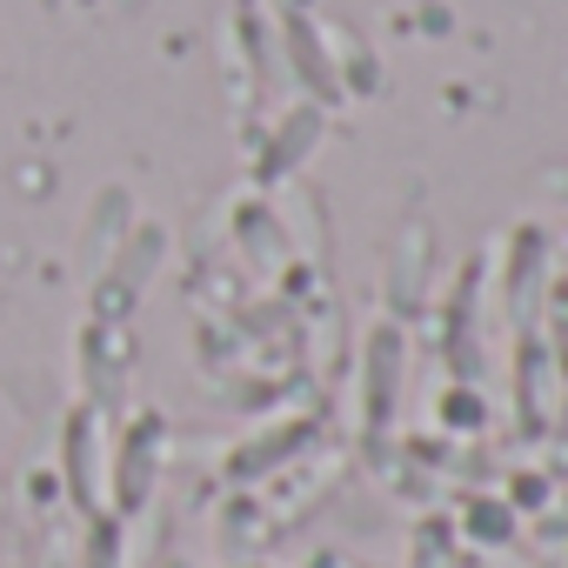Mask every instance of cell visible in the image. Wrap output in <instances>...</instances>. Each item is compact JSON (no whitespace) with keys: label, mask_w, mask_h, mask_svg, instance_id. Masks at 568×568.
Listing matches in <instances>:
<instances>
[{"label":"cell","mask_w":568,"mask_h":568,"mask_svg":"<svg viewBox=\"0 0 568 568\" xmlns=\"http://www.w3.org/2000/svg\"><path fill=\"white\" fill-rule=\"evenodd\" d=\"M148 468H154V428L141 422V435L128 428V442L114 455V501L121 508H141L148 501Z\"/></svg>","instance_id":"obj_2"},{"label":"cell","mask_w":568,"mask_h":568,"mask_svg":"<svg viewBox=\"0 0 568 568\" xmlns=\"http://www.w3.org/2000/svg\"><path fill=\"white\" fill-rule=\"evenodd\" d=\"M61 475H68V495L81 508H94V495H101V422H94V408L68 415V428H61Z\"/></svg>","instance_id":"obj_1"}]
</instances>
